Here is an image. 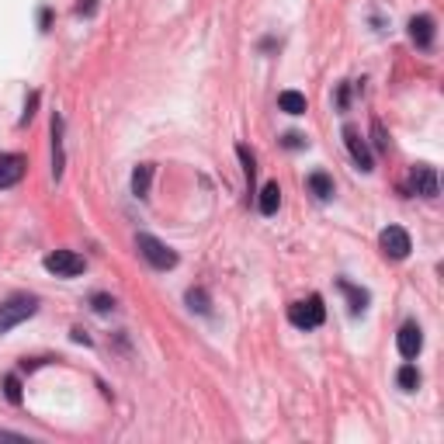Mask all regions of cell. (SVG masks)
<instances>
[{"mask_svg":"<svg viewBox=\"0 0 444 444\" xmlns=\"http://www.w3.org/2000/svg\"><path fill=\"white\" fill-rule=\"evenodd\" d=\"M371 136H375V150H378V153H385V150H389V139H385L382 121H371Z\"/></svg>","mask_w":444,"mask_h":444,"instance_id":"21","label":"cell"},{"mask_svg":"<svg viewBox=\"0 0 444 444\" xmlns=\"http://www.w3.org/2000/svg\"><path fill=\"white\" fill-rule=\"evenodd\" d=\"M396 347H400V354H403L406 361H413L424 351V330L416 323H403L400 333H396Z\"/></svg>","mask_w":444,"mask_h":444,"instance_id":"8","label":"cell"},{"mask_svg":"<svg viewBox=\"0 0 444 444\" xmlns=\"http://www.w3.org/2000/svg\"><path fill=\"white\" fill-rule=\"evenodd\" d=\"M73 340H77V344H90V337H87L83 330H73Z\"/></svg>","mask_w":444,"mask_h":444,"instance_id":"25","label":"cell"},{"mask_svg":"<svg viewBox=\"0 0 444 444\" xmlns=\"http://www.w3.org/2000/svg\"><path fill=\"white\" fill-rule=\"evenodd\" d=\"M406 32H409V42H413L416 49L427 52V49L434 45V18H431V14H416V18H409Z\"/></svg>","mask_w":444,"mask_h":444,"instance_id":"9","label":"cell"},{"mask_svg":"<svg viewBox=\"0 0 444 444\" xmlns=\"http://www.w3.org/2000/svg\"><path fill=\"white\" fill-rule=\"evenodd\" d=\"M4 396H7V403H21V382H18V375H7L4 378Z\"/></svg>","mask_w":444,"mask_h":444,"instance_id":"20","label":"cell"},{"mask_svg":"<svg viewBox=\"0 0 444 444\" xmlns=\"http://www.w3.org/2000/svg\"><path fill=\"white\" fill-rule=\"evenodd\" d=\"M278 108H282L284 115H306V112H309V101H306V94H299V90H282V94H278Z\"/></svg>","mask_w":444,"mask_h":444,"instance_id":"13","label":"cell"},{"mask_svg":"<svg viewBox=\"0 0 444 444\" xmlns=\"http://www.w3.org/2000/svg\"><path fill=\"white\" fill-rule=\"evenodd\" d=\"M39 313V299L35 295H11L7 302H0V333H11L18 323L32 320Z\"/></svg>","mask_w":444,"mask_h":444,"instance_id":"1","label":"cell"},{"mask_svg":"<svg viewBox=\"0 0 444 444\" xmlns=\"http://www.w3.org/2000/svg\"><path fill=\"white\" fill-rule=\"evenodd\" d=\"M63 167H66V153H63V119L56 115V119H52V177H56V181L63 177Z\"/></svg>","mask_w":444,"mask_h":444,"instance_id":"11","label":"cell"},{"mask_svg":"<svg viewBox=\"0 0 444 444\" xmlns=\"http://www.w3.org/2000/svg\"><path fill=\"white\" fill-rule=\"evenodd\" d=\"M284 146H288V150H302V146H306V139H302L299 132H288V136H284Z\"/></svg>","mask_w":444,"mask_h":444,"instance_id":"23","label":"cell"},{"mask_svg":"<svg viewBox=\"0 0 444 444\" xmlns=\"http://www.w3.org/2000/svg\"><path fill=\"white\" fill-rule=\"evenodd\" d=\"M344 143H347V153H351V160L358 163V170H375V160H371V150H368V143L361 139V132L358 128H344Z\"/></svg>","mask_w":444,"mask_h":444,"instance_id":"6","label":"cell"},{"mask_svg":"<svg viewBox=\"0 0 444 444\" xmlns=\"http://www.w3.org/2000/svg\"><path fill=\"white\" fill-rule=\"evenodd\" d=\"M136 246H139V253L150 260V268H157V271H170V268H177V253H174L163 240H157V236L139 233V236H136Z\"/></svg>","mask_w":444,"mask_h":444,"instance_id":"3","label":"cell"},{"mask_svg":"<svg viewBox=\"0 0 444 444\" xmlns=\"http://www.w3.org/2000/svg\"><path fill=\"white\" fill-rule=\"evenodd\" d=\"M278 205H282V188H278V181H268V184L260 188L257 208H260L264 215H275V212H278Z\"/></svg>","mask_w":444,"mask_h":444,"instance_id":"14","label":"cell"},{"mask_svg":"<svg viewBox=\"0 0 444 444\" xmlns=\"http://www.w3.org/2000/svg\"><path fill=\"white\" fill-rule=\"evenodd\" d=\"M184 302H188V309H195V313H202V316L212 313V302H208V295H205L202 288H188Z\"/></svg>","mask_w":444,"mask_h":444,"instance_id":"19","label":"cell"},{"mask_svg":"<svg viewBox=\"0 0 444 444\" xmlns=\"http://www.w3.org/2000/svg\"><path fill=\"white\" fill-rule=\"evenodd\" d=\"M90 306H94V313H112V309H115V299H112V295H90Z\"/></svg>","mask_w":444,"mask_h":444,"instance_id":"22","label":"cell"},{"mask_svg":"<svg viewBox=\"0 0 444 444\" xmlns=\"http://www.w3.org/2000/svg\"><path fill=\"white\" fill-rule=\"evenodd\" d=\"M409 188L424 198H438V170L431 163H416L409 174Z\"/></svg>","mask_w":444,"mask_h":444,"instance_id":"7","label":"cell"},{"mask_svg":"<svg viewBox=\"0 0 444 444\" xmlns=\"http://www.w3.org/2000/svg\"><path fill=\"white\" fill-rule=\"evenodd\" d=\"M309 191L320 198V202H330L333 198V177L326 170H313L309 174Z\"/></svg>","mask_w":444,"mask_h":444,"instance_id":"15","label":"cell"},{"mask_svg":"<svg viewBox=\"0 0 444 444\" xmlns=\"http://www.w3.org/2000/svg\"><path fill=\"white\" fill-rule=\"evenodd\" d=\"M337 284H340V292L347 295V306H351V313H354V316L368 309V292H364V288H358V284H351V282H344V278H340Z\"/></svg>","mask_w":444,"mask_h":444,"instance_id":"16","label":"cell"},{"mask_svg":"<svg viewBox=\"0 0 444 444\" xmlns=\"http://www.w3.org/2000/svg\"><path fill=\"white\" fill-rule=\"evenodd\" d=\"M378 246H382V253H385L389 260H406V257H409V250H413L409 233H406L403 226H389V229H382Z\"/></svg>","mask_w":444,"mask_h":444,"instance_id":"5","label":"cell"},{"mask_svg":"<svg viewBox=\"0 0 444 444\" xmlns=\"http://www.w3.org/2000/svg\"><path fill=\"white\" fill-rule=\"evenodd\" d=\"M288 320L292 326H299V330H316V326H323L326 320V306L320 295H309L306 302H292L288 306Z\"/></svg>","mask_w":444,"mask_h":444,"instance_id":"2","label":"cell"},{"mask_svg":"<svg viewBox=\"0 0 444 444\" xmlns=\"http://www.w3.org/2000/svg\"><path fill=\"white\" fill-rule=\"evenodd\" d=\"M396 385L403 389V392H413V389H420V371H416V364L406 361L400 371H396Z\"/></svg>","mask_w":444,"mask_h":444,"instance_id":"17","label":"cell"},{"mask_svg":"<svg viewBox=\"0 0 444 444\" xmlns=\"http://www.w3.org/2000/svg\"><path fill=\"white\" fill-rule=\"evenodd\" d=\"M150 184H153V163H139L132 170V195L136 198H150Z\"/></svg>","mask_w":444,"mask_h":444,"instance_id":"12","label":"cell"},{"mask_svg":"<svg viewBox=\"0 0 444 444\" xmlns=\"http://www.w3.org/2000/svg\"><path fill=\"white\" fill-rule=\"evenodd\" d=\"M236 157L243 163V174H246V184H250V191H253V181H257V157L250 153V146H236Z\"/></svg>","mask_w":444,"mask_h":444,"instance_id":"18","label":"cell"},{"mask_svg":"<svg viewBox=\"0 0 444 444\" xmlns=\"http://www.w3.org/2000/svg\"><path fill=\"white\" fill-rule=\"evenodd\" d=\"M45 271L49 275H56V278H77V275H83V257L80 253H73V250H52L45 260Z\"/></svg>","mask_w":444,"mask_h":444,"instance_id":"4","label":"cell"},{"mask_svg":"<svg viewBox=\"0 0 444 444\" xmlns=\"http://www.w3.org/2000/svg\"><path fill=\"white\" fill-rule=\"evenodd\" d=\"M25 177V157L21 153H4L0 157V188H14Z\"/></svg>","mask_w":444,"mask_h":444,"instance_id":"10","label":"cell"},{"mask_svg":"<svg viewBox=\"0 0 444 444\" xmlns=\"http://www.w3.org/2000/svg\"><path fill=\"white\" fill-rule=\"evenodd\" d=\"M94 11H97V0H80V4H77V14H80V18H90Z\"/></svg>","mask_w":444,"mask_h":444,"instance_id":"24","label":"cell"}]
</instances>
